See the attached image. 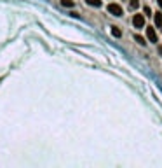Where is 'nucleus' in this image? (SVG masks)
<instances>
[{
    "label": "nucleus",
    "mask_w": 162,
    "mask_h": 168,
    "mask_svg": "<svg viewBox=\"0 0 162 168\" xmlns=\"http://www.w3.org/2000/svg\"><path fill=\"white\" fill-rule=\"evenodd\" d=\"M132 25H134L136 28H143V26H145L143 14H134V18H132Z\"/></svg>",
    "instance_id": "nucleus-2"
},
{
    "label": "nucleus",
    "mask_w": 162,
    "mask_h": 168,
    "mask_svg": "<svg viewBox=\"0 0 162 168\" xmlns=\"http://www.w3.org/2000/svg\"><path fill=\"white\" fill-rule=\"evenodd\" d=\"M153 21H155V25H157V26H162V12L153 14Z\"/></svg>",
    "instance_id": "nucleus-4"
},
{
    "label": "nucleus",
    "mask_w": 162,
    "mask_h": 168,
    "mask_svg": "<svg viewBox=\"0 0 162 168\" xmlns=\"http://www.w3.org/2000/svg\"><path fill=\"white\" fill-rule=\"evenodd\" d=\"M63 7H73V0H61Z\"/></svg>",
    "instance_id": "nucleus-6"
},
{
    "label": "nucleus",
    "mask_w": 162,
    "mask_h": 168,
    "mask_svg": "<svg viewBox=\"0 0 162 168\" xmlns=\"http://www.w3.org/2000/svg\"><path fill=\"white\" fill-rule=\"evenodd\" d=\"M157 2H159V5H161V7H162V0H157Z\"/></svg>",
    "instance_id": "nucleus-11"
},
{
    "label": "nucleus",
    "mask_w": 162,
    "mask_h": 168,
    "mask_svg": "<svg viewBox=\"0 0 162 168\" xmlns=\"http://www.w3.org/2000/svg\"><path fill=\"white\" fill-rule=\"evenodd\" d=\"M112 35H113V37H120V35H122V32H120L119 28H115V26H113V28H112Z\"/></svg>",
    "instance_id": "nucleus-7"
},
{
    "label": "nucleus",
    "mask_w": 162,
    "mask_h": 168,
    "mask_svg": "<svg viewBox=\"0 0 162 168\" xmlns=\"http://www.w3.org/2000/svg\"><path fill=\"white\" fill-rule=\"evenodd\" d=\"M108 12L113 14V16H122V7L119 4H110L108 5Z\"/></svg>",
    "instance_id": "nucleus-1"
},
{
    "label": "nucleus",
    "mask_w": 162,
    "mask_h": 168,
    "mask_svg": "<svg viewBox=\"0 0 162 168\" xmlns=\"http://www.w3.org/2000/svg\"><path fill=\"white\" fill-rule=\"evenodd\" d=\"M157 49H159V53L162 55V46H157Z\"/></svg>",
    "instance_id": "nucleus-10"
},
{
    "label": "nucleus",
    "mask_w": 162,
    "mask_h": 168,
    "mask_svg": "<svg viewBox=\"0 0 162 168\" xmlns=\"http://www.w3.org/2000/svg\"><path fill=\"white\" fill-rule=\"evenodd\" d=\"M138 5H140V2H138V0H131V4H129V7H131V9H138Z\"/></svg>",
    "instance_id": "nucleus-8"
},
{
    "label": "nucleus",
    "mask_w": 162,
    "mask_h": 168,
    "mask_svg": "<svg viewBox=\"0 0 162 168\" xmlns=\"http://www.w3.org/2000/svg\"><path fill=\"white\" fill-rule=\"evenodd\" d=\"M86 2L92 7H101V0H86Z\"/></svg>",
    "instance_id": "nucleus-5"
},
{
    "label": "nucleus",
    "mask_w": 162,
    "mask_h": 168,
    "mask_svg": "<svg viewBox=\"0 0 162 168\" xmlns=\"http://www.w3.org/2000/svg\"><path fill=\"white\" fill-rule=\"evenodd\" d=\"M134 39H136V40H138L140 44H146V42H145V39L141 37V35H134Z\"/></svg>",
    "instance_id": "nucleus-9"
},
{
    "label": "nucleus",
    "mask_w": 162,
    "mask_h": 168,
    "mask_svg": "<svg viewBox=\"0 0 162 168\" xmlns=\"http://www.w3.org/2000/svg\"><path fill=\"white\" fill-rule=\"evenodd\" d=\"M146 37H148L150 42H155V44L159 42V40H157V33H155V30H153V26H148V28H146Z\"/></svg>",
    "instance_id": "nucleus-3"
}]
</instances>
